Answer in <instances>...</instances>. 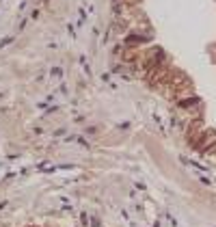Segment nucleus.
<instances>
[{
	"label": "nucleus",
	"instance_id": "f257e3e1",
	"mask_svg": "<svg viewBox=\"0 0 216 227\" xmlns=\"http://www.w3.org/2000/svg\"><path fill=\"white\" fill-rule=\"evenodd\" d=\"M11 41H13V39H11V37H7V39H2V41H0V45H7V44H11Z\"/></svg>",
	"mask_w": 216,
	"mask_h": 227
}]
</instances>
